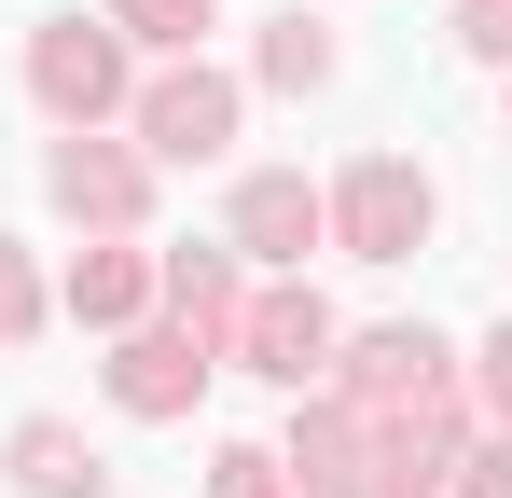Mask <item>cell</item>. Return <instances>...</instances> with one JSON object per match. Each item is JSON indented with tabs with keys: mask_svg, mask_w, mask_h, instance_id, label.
Listing matches in <instances>:
<instances>
[{
	"mask_svg": "<svg viewBox=\"0 0 512 498\" xmlns=\"http://www.w3.org/2000/svg\"><path fill=\"white\" fill-rule=\"evenodd\" d=\"M139 305H153V263L139 249H84L70 263V319L84 332H139Z\"/></svg>",
	"mask_w": 512,
	"mask_h": 498,
	"instance_id": "cell-12",
	"label": "cell"
},
{
	"mask_svg": "<svg viewBox=\"0 0 512 498\" xmlns=\"http://www.w3.org/2000/svg\"><path fill=\"white\" fill-rule=\"evenodd\" d=\"M0 457H14V485H28V498H111V457H97L70 415H28Z\"/></svg>",
	"mask_w": 512,
	"mask_h": 498,
	"instance_id": "cell-11",
	"label": "cell"
},
{
	"mask_svg": "<svg viewBox=\"0 0 512 498\" xmlns=\"http://www.w3.org/2000/svg\"><path fill=\"white\" fill-rule=\"evenodd\" d=\"M333 70H346V42L319 28V14H291V28H263V83H277V97H319Z\"/></svg>",
	"mask_w": 512,
	"mask_h": 498,
	"instance_id": "cell-13",
	"label": "cell"
},
{
	"mask_svg": "<svg viewBox=\"0 0 512 498\" xmlns=\"http://www.w3.org/2000/svg\"><path fill=\"white\" fill-rule=\"evenodd\" d=\"M28 332H42V263L0 236V346H28Z\"/></svg>",
	"mask_w": 512,
	"mask_h": 498,
	"instance_id": "cell-16",
	"label": "cell"
},
{
	"mask_svg": "<svg viewBox=\"0 0 512 498\" xmlns=\"http://www.w3.org/2000/svg\"><path fill=\"white\" fill-rule=\"evenodd\" d=\"M208 374H222V360H208V346H194V332H111V402L125 415H153V429H167V415H194V388H208Z\"/></svg>",
	"mask_w": 512,
	"mask_h": 498,
	"instance_id": "cell-7",
	"label": "cell"
},
{
	"mask_svg": "<svg viewBox=\"0 0 512 498\" xmlns=\"http://www.w3.org/2000/svg\"><path fill=\"white\" fill-rule=\"evenodd\" d=\"M333 236V208H319V180H291V166H263V180H236V236L222 249H250V263H305V249Z\"/></svg>",
	"mask_w": 512,
	"mask_h": 498,
	"instance_id": "cell-10",
	"label": "cell"
},
{
	"mask_svg": "<svg viewBox=\"0 0 512 498\" xmlns=\"http://www.w3.org/2000/svg\"><path fill=\"white\" fill-rule=\"evenodd\" d=\"M319 208H333V249H346V263H416L429 222H443L429 166H402V153H360L333 194H319Z\"/></svg>",
	"mask_w": 512,
	"mask_h": 498,
	"instance_id": "cell-2",
	"label": "cell"
},
{
	"mask_svg": "<svg viewBox=\"0 0 512 498\" xmlns=\"http://www.w3.org/2000/svg\"><path fill=\"white\" fill-rule=\"evenodd\" d=\"M28 97H42L56 125H111V111H125V28H111V14L28 28Z\"/></svg>",
	"mask_w": 512,
	"mask_h": 498,
	"instance_id": "cell-3",
	"label": "cell"
},
{
	"mask_svg": "<svg viewBox=\"0 0 512 498\" xmlns=\"http://www.w3.org/2000/svg\"><path fill=\"white\" fill-rule=\"evenodd\" d=\"M457 42H471L485 70H512V0H457Z\"/></svg>",
	"mask_w": 512,
	"mask_h": 498,
	"instance_id": "cell-18",
	"label": "cell"
},
{
	"mask_svg": "<svg viewBox=\"0 0 512 498\" xmlns=\"http://www.w3.org/2000/svg\"><path fill=\"white\" fill-rule=\"evenodd\" d=\"M333 305H319V291H305V277H263L250 305H236V360H250L263 388H319V374H333Z\"/></svg>",
	"mask_w": 512,
	"mask_h": 498,
	"instance_id": "cell-4",
	"label": "cell"
},
{
	"mask_svg": "<svg viewBox=\"0 0 512 498\" xmlns=\"http://www.w3.org/2000/svg\"><path fill=\"white\" fill-rule=\"evenodd\" d=\"M443 485H457V498H512V429H499V443H457Z\"/></svg>",
	"mask_w": 512,
	"mask_h": 498,
	"instance_id": "cell-17",
	"label": "cell"
},
{
	"mask_svg": "<svg viewBox=\"0 0 512 498\" xmlns=\"http://www.w3.org/2000/svg\"><path fill=\"white\" fill-rule=\"evenodd\" d=\"M346 415H360V471H374V498H443L457 443H471V388H457V360L416 374V388H388V402H346Z\"/></svg>",
	"mask_w": 512,
	"mask_h": 498,
	"instance_id": "cell-1",
	"label": "cell"
},
{
	"mask_svg": "<svg viewBox=\"0 0 512 498\" xmlns=\"http://www.w3.org/2000/svg\"><path fill=\"white\" fill-rule=\"evenodd\" d=\"M153 305H167V332H194L208 360H236V305H250V277H236V249H167V263H153Z\"/></svg>",
	"mask_w": 512,
	"mask_h": 498,
	"instance_id": "cell-9",
	"label": "cell"
},
{
	"mask_svg": "<svg viewBox=\"0 0 512 498\" xmlns=\"http://www.w3.org/2000/svg\"><path fill=\"white\" fill-rule=\"evenodd\" d=\"M222 139H236V83L208 70V56H180V70L139 83V153L153 166H208Z\"/></svg>",
	"mask_w": 512,
	"mask_h": 498,
	"instance_id": "cell-6",
	"label": "cell"
},
{
	"mask_svg": "<svg viewBox=\"0 0 512 498\" xmlns=\"http://www.w3.org/2000/svg\"><path fill=\"white\" fill-rule=\"evenodd\" d=\"M208 14H222V0H111V28H125V42H153V56H194V42H208Z\"/></svg>",
	"mask_w": 512,
	"mask_h": 498,
	"instance_id": "cell-14",
	"label": "cell"
},
{
	"mask_svg": "<svg viewBox=\"0 0 512 498\" xmlns=\"http://www.w3.org/2000/svg\"><path fill=\"white\" fill-rule=\"evenodd\" d=\"M471 388H485V415H499V429H512V319L485 332V360H471Z\"/></svg>",
	"mask_w": 512,
	"mask_h": 498,
	"instance_id": "cell-19",
	"label": "cell"
},
{
	"mask_svg": "<svg viewBox=\"0 0 512 498\" xmlns=\"http://www.w3.org/2000/svg\"><path fill=\"white\" fill-rule=\"evenodd\" d=\"M277 471H291V498H374V471H360V415H346L333 388H291V443H277Z\"/></svg>",
	"mask_w": 512,
	"mask_h": 498,
	"instance_id": "cell-8",
	"label": "cell"
},
{
	"mask_svg": "<svg viewBox=\"0 0 512 498\" xmlns=\"http://www.w3.org/2000/svg\"><path fill=\"white\" fill-rule=\"evenodd\" d=\"M42 194L97 222V236H125L139 208H153V153H125V139H97V125H56V153H42Z\"/></svg>",
	"mask_w": 512,
	"mask_h": 498,
	"instance_id": "cell-5",
	"label": "cell"
},
{
	"mask_svg": "<svg viewBox=\"0 0 512 498\" xmlns=\"http://www.w3.org/2000/svg\"><path fill=\"white\" fill-rule=\"evenodd\" d=\"M208 498H291L277 443H222V457H208Z\"/></svg>",
	"mask_w": 512,
	"mask_h": 498,
	"instance_id": "cell-15",
	"label": "cell"
}]
</instances>
